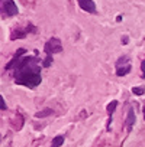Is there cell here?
<instances>
[{
	"label": "cell",
	"mask_w": 145,
	"mask_h": 147,
	"mask_svg": "<svg viewBox=\"0 0 145 147\" xmlns=\"http://www.w3.org/2000/svg\"><path fill=\"white\" fill-rule=\"evenodd\" d=\"M36 59L32 56H26L18 63L16 68V82L29 88H35L41 84L39 66L36 65Z\"/></svg>",
	"instance_id": "6da1fadb"
},
{
	"label": "cell",
	"mask_w": 145,
	"mask_h": 147,
	"mask_svg": "<svg viewBox=\"0 0 145 147\" xmlns=\"http://www.w3.org/2000/svg\"><path fill=\"white\" fill-rule=\"evenodd\" d=\"M61 51H62V45H61L60 39H57V38H52V39H49V40L45 43V52H47L48 55L58 53V52H61Z\"/></svg>",
	"instance_id": "7a4b0ae2"
},
{
	"label": "cell",
	"mask_w": 145,
	"mask_h": 147,
	"mask_svg": "<svg viewBox=\"0 0 145 147\" xmlns=\"http://www.w3.org/2000/svg\"><path fill=\"white\" fill-rule=\"evenodd\" d=\"M79 2V6L84 10V12H89V13H96V5L93 0H77Z\"/></svg>",
	"instance_id": "3957f363"
},
{
	"label": "cell",
	"mask_w": 145,
	"mask_h": 147,
	"mask_svg": "<svg viewBox=\"0 0 145 147\" xmlns=\"http://www.w3.org/2000/svg\"><path fill=\"white\" fill-rule=\"evenodd\" d=\"M5 12H6V15L8 16H15V15H18V6L15 5V2L13 0H6L5 2Z\"/></svg>",
	"instance_id": "277c9868"
},
{
	"label": "cell",
	"mask_w": 145,
	"mask_h": 147,
	"mask_svg": "<svg viewBox=\"0 0 145 147\" xmlns=\"http://www.w3.org/2000/svg\"><path fill=\"white\" fill-rule=\"evenodd\" d=\"M35 30V28H32V26H28V28H25V29H16V30H13V33H12V39H21V38H25L28 33H29V30Z\"/></svg>",
	"instance_id": "5b68a950"
},
{
	"label": "cell",
	"mask_w": 145,
	"mask_h": 147,
	"mask_svg": "<svg viewBox=\"0 0 145 147\" xmlns=\"http://www.w3.org/2000/svg\"><path fill=\"white\" fill-rule=\"evenodd\" d=\"M133 123H135V113H133V108H131L128 111V118H126V127H128V130L132 128Z\"/></svg>",
	"instance_id": "8992f818"
},
{
	"label": "cell",
	"mask_w": 145,
	"mask_h": 147,
	"mask_svg": "<svg viewBox=\"0 0 145 147\" xmlns=\"http://www.w3.org/2000/svg\"><path fill=\"white\" fill-rule=\"evenodd\" d=\"M62 144H64V137H62V136H57V137L52 140L51 147H61Z\"/></svg>",
	"instance_id": "52a82bcc"
},
{
	"label": "cell",
	"mask_w": 145,
	"mask_h": 147,
	"mask_svg": "<svg viewBox=\"0 0 145 147\" xmlns=\"http://www.w3.org/2000/svg\"><path fill=\"white\" fill-rule=\"evenodd\" d=\"M129 71H131V66H129V65H125L123 68H120V66H119V68H118V71H116V74H118L119 77H123V75H126V74H128Z\"/></svg>",
	"instance_id": "ba28073f"
},
{
	"label": "cell",
	"mask_w": 145,
	"mask_h": 147,
	"mask_svg": "<svg viewBox=\"0 0 145 147\" xmlns=\"http://www.w3.org/2000/svg\"><path fill=\"white\" fill-rule=\"evenodd\" d=\"M116 107H118V101H112V102L107 105V113H109V115H112V114L115 113Z\"/></svg>",
	"instance_id": "9c48e42d"
},
{
	"label": "cell",
	"mask_w": 145,
	"mask_h": 147,
	"mask_svg": "<svg viewBox=\"0 0 145 147\" xmlns=\"http://www.w3.org/2000/svg\"><path fill=\"white\" fill-rule=\"evenodd\" d=\"M51 114H52V110H51V108H47V110H44V111L36 113V117H38V118H42V117H47V115H51Z\"/></svg>",
	"instance_id": "30bf717a"
},
{
	"label": "cell",
	"mask_w": 145,
	"mask_h": 147,
	"mask_svg": "<svg viewBox=\"0 0 145 147\" xmlns=\"http://www.w3.org/2000/svg\"><path fill=\"white\" fill-rule=\"evenodd\" d=\"M51 62H52V55H48V56H47V59L44 61V66H49V65H51Z\"/></svg>",
	"instance_id": "8fae6325"
},
{
	"label": "cell",
	"mask_w": 145,
	"mask_h": 147,
	"mask_svg": "<svg viewBox=\"0 0 145 147\" xmlns=\"http://www.w3.org/2000/svg\"><path fill=\"white\" fill-rule=\"evenodd\" d=\"M132 92L136 94V95H142V94H144V90L139 88V87H136V88H132Z\"/></svg>",
	"instance_id": "7c38bea8"
},
{
	"label": "cell",
	"mask_w": 145,
	"mask_h": 147,
	"mask_svg": "<svg viewBox=\"0 0 145 147\" xmlns=\"http://www.w3.org/2000/svg\"><path fill=\"white\" fill-rule=\"evenodd\" d=\"M141 69H142V75H144V78H145V61L142 62V65H141Z\"/></svg>",
	"instance_id": "4fadbf2b"
},
{
	"label": "cell",
	"mask_w": 145,
	"mask_h": 147,
	"mask_svg": "<svg viewBox=\"0 0 145 147\" xmlns=\"http://www.w3.org/2000/svg\"><path fill=\"white\" fill-rule=\"evenodd\" d=\"M0 101H2V110L5 111V110H6V104H5V100H3V97L0 98Z\"/></svg>",
	"instance_id": "5bb4252c"
},
{
	"label": "cell",
	"mask_w": 145,
	"mask_h": 147,
	"mask_svg": "<svg viewBox=\"0 0 145 147\" xmlns=\"http://www.w3.org/2000/svg\"><path fill=\"white\" fill-rule=\"evenodd\" d=\"M144 117H145V113H144Z\"/></svg>",
	"instance_id": "9a60e30c"
}]
</instances>
